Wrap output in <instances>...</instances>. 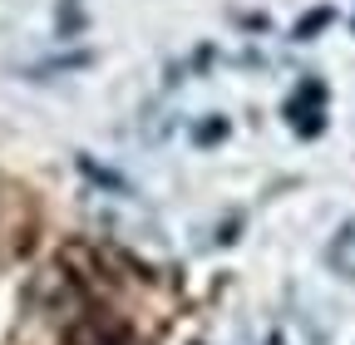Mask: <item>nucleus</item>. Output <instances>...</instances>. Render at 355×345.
<instances>
[{
    "mask_svg": "<svg viewBox=\"0 0 355 345\" xmlns=\"http://www.w3.org/2000/svg\"><path fill=\"white\" fill-rule=\"evenodd\" d=\"M326 267L345 281H355V212L336 227V237L326 242Z\"/></svg>",
    "mask_w": 355,
    "mask_h": 345,
    "instance_id": "7ed1b4c3",
    "label": "nucleus"
},
{
    "mask_svg": "<svg viewBox=\"0 0 355 345\" xmlns=\"http://www.w3.org/2000/svg\"><path fill=\"white\" fill-rule=\"evenodd\" d=\"M350 30H355V20H350Z\"/></svg>",
    "mask_w": 355,
    "mask_h": 345,
    "instance_id": "6e6552de",
    "label": "nucleus"
},
{
    "mask_svg": "<svg viewBox=\"0 0 355 345\" xmlns=\"http://www.w3.org/2000/svg\"><path fill=\"white\" fill-rule=\"evenodd\" d=\"M193 139H198V148H212V143H222V139H227V118H207V123H198L193 128Z\"/></svg>",
    "mask_w": 355,
    "mask_h": 345,
    "instance_id": "423d86ee",
    "label": "nucleus"
},
{
    "mask_svg": "<svg viewBox=\"0 0 355 345\" xmlns=\"http://www.w3.org/2000/svg\"><path fill=\"white\" fill-rule=\"evenodd\" d=\"M94 64V50H74V55H60V60H44L35 64V74H60V69H89Z\"/></svg>",
    "mask_w": 355,
    "mask_h": 345,
    "instance_id": "39448f33",
    "label": "nucleus"
},
{
    "mask_svg": "<svg viewBox=\"0 0 355 345\" xmlns=\"http://www.w3.org/2000/svg\"><path fill=\"white\" fill-rule=\"evenodd\" d=\"M282 114H286L296 139H321L326 134V84L321 79H301Z\"/></svg>",
    "mask_w": 355,
    "mask_h": 345,
    "instance_id": "f257e3e1",
    "label": "nucleus"
},
{
    "mask_svg": "<svg viewBox=\"0 0 355 345\" xmlns=\"http://www.w3.org/2000/svg\"><path fill=\"white\" fill-rule=\"evenodd\" d=\"M336 25V10L331 6H316V10H306L296 25H291V39H296V45H306V39H316L321 30H331Z\"/></svg>",
    "mask_w": 355,
    "mask_h": 345,
    "instance_id": "20e7f679",
    "label": "nucleus"
},
{
    "mask_svg": "<svg viewBox=\"0 0 355 345\" xmlns=\"http://www.w3.org/2000/svg\"><path fill=\"white\" fill-rule=\"evenodd\" d=\"M64 345H144L123 321L114 316H99V311H79L69 326H64Z\"/></svg>",
    "mask_w": 355,
    "mask_h": 345,
    "instance_id": "f03ea898",
    "label": "nucleus"
},
{
    "mask_svg": "<svg viewBox=\"0 0 355 345\" xmlns=\"http://www.w3.org/2000/svg\"><path fill=\"white\" fill-rule=\"evenodd\" d=\"M79 168L89 172V178H94V183H104V188H119V193H128V183L119 178V172H109V168H99L94 158H79Z\"/></svg>",
    "mask_w": 355,
    "mask_h": 345,
    "instance_id": "0eeeda50",
    "label": "nucleus"
}]
</instances>
